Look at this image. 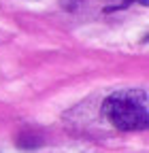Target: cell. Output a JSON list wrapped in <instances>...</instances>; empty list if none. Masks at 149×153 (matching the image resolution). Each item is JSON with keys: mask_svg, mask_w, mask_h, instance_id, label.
Returning a JSON list of instances; mask_svg holds the SVG:
<instances>
[{"mask_svg": "<svg viewBox=\"0 0 149 153\" xmlns=\"http://www.w3.org/2000/svg\"><path fill=\"white\" fill-rule=\"evenodd\" d=\"M104 115L117 130H145L149 123L147 94L145 91H117L104 100Z\"/></svg>", "mask_w": 149, "mask_h": 153, "instance_id": "cell-1", "label": "cell"}]
</instances>
